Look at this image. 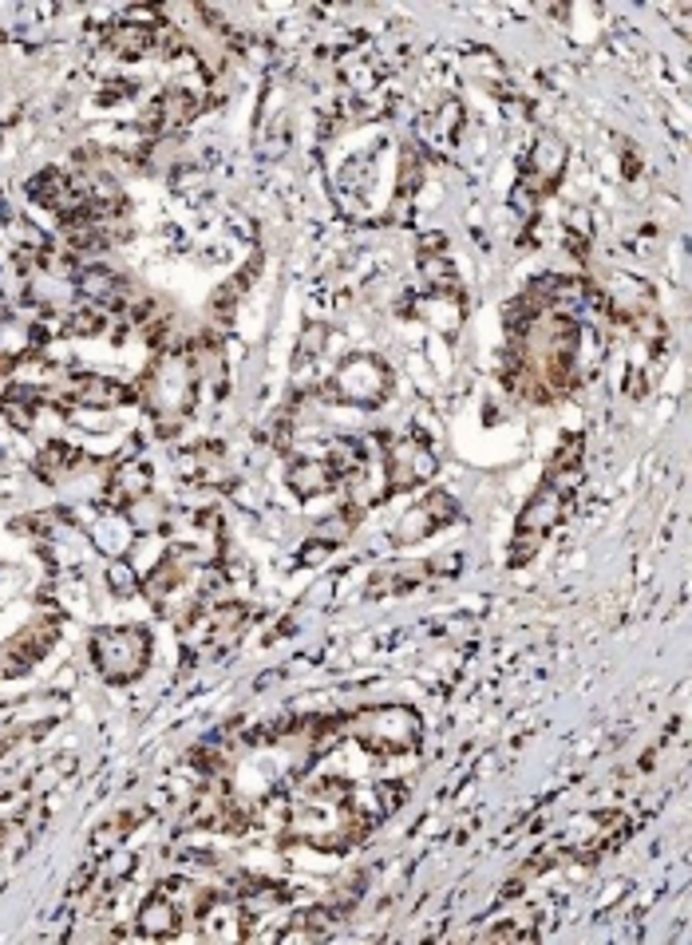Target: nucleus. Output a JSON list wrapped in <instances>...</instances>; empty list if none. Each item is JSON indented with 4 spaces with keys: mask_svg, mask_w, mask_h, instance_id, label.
I'll use <instances>...</instances> for the list:
<instances>
[{
    "mask_svg": "<svg viewBox=\"0 0 692 945\" xmlns=\"http://www.w3.org/2000/svg\"><path fill=\"white\" fill-rule=\"evenodd\" d=\"M91 657L111 680L136 677L147 661V637L139 630H107L99 641H91Z\"/></svg>",
    "mask_w": 692,
    "mask_h": 945,
    "instance_id": "nucleus-1",
    "label": "nucleus"
}]
</instances>
